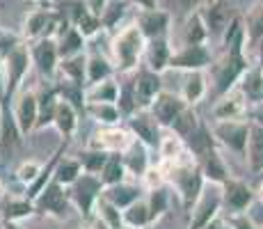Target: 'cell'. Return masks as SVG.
<instances>
[{
  "mask_svg": "<svg viewBox=\"0 0 263 229\" xmlns=\"http://www.w3.org/2000/svg\"><path fill=\"white\" fill-rule=\"evenodd\" d=\"M92 229H110V227L105 225V222H101V220H96V218H94V222H92ZM124 229H128V227H124Z\"/></svg>",
  "mask_w": 263,
  "mask_h": 229,
  "instance_id": "54",
  "label": "cell"
},
{
  "mask_svg": "<svg viewBox=\"0 0 263 229\" xmlns=\"http://www.w3.org/2000/svg\"><path fill=\"white\" fill-rule=\"evenodd\" d=\"M146 229H149V227H146Z\"/></svg>",
  "mask_w": 263,
  "mask_h": 229,
  "instance_id": "62",
  "label": "cell"
},
{
  "mask_svg": "<svg viewBox=\"0 0 263 229\" xmlns=\"http://www.w3.org/2000/svg\"><path fill=\"white\" fill-rule=\"evenodd\" d=\"M103 197L110 202V204H115L119 208V211H124V208H128L130 204H135L138 200H142L140 197V186L133 181H121L117 186H110L103 190Z\"/></svg>",
  "mask_w": 263,
  "mask_h": 229,
  "instance_id": "24",
  "label": "cell"
},
{
  "mask_svg": "<svg viewBox=\"0 0 263 229\" xmlns=\"http://www.w3.org/2000/svg\"><path fill=\"white\" fill-rule=\"evenodd\" d=\"M133 142H135V137L128 129H121V126H101L89 137L87 147L96 151H105V154H124Z\"/></svg>",
  "mask_w": 263,
  "mask_h": 229,
  "instance_id": "8",
  "label": "cell"
},
{
  "mask_svg": "<svg viewBox=\"0 0 263 229\" xmlns=\"http://www.w3.org/2000/svg\"><path fill=\"white\" fill-rule=\"evenodd\" d=\"M3 227L5 229H25V227L18 225V222H3Z\"/></svg>",
  "mask_w": 263,
  "mask_h": 229,
  "instance_id": "56",
  "label": "cell"
},
{
  "mask_svg": "<svg viewBox=\"0 0 263 229\" xmlns=\"http://www.w3.org/2000/svg\"><path fill=\"white\" fill-rule=\"evenodd\" d=\"M254 48H256V55H259V60H263V37L259 39V44H256Z\"/></svg>",
  "mask_w": 263,
  "mask_h": 229,
  "instance_id": "55",
  "label": "cell"
},
{
  "mask_svg": "<svg viewBox=\"0 0 263 229\" xmlns=\"http://www.w3.org/2000/svg\"><path fill=\"white\" fill-rule=\"evenodd\" d=\"M121 213H124V227H128V229H146L151 225L149 204H146V200H138L135 204L124 208Z\"/></svg>",
  "mask_w": 263,
  "mask_h": 229,
  "instance_id": "38",
  "label": "cell"
},
{
  "mask_svg": "<svg viewBox=\"0 0 263 229\" xmlns=\"http://www.w3.org/2000/svg\"><path fill=\"white\" fill-rule=\"evenodd\" d=\"M94 211H96V220L105 222L110 229H124V213H121L115 204H110L103 195H101V200L96 202Z\"/></svg>",
  "mask_w": 263,
  "mask_h": 229,
  "instance_id": "41",
  "label": "cell"
},
{
  "mask_svg": "<svg viewBox=\"0 0 263 229\" xmlns=\"http://www.w3.org/2000/svg\"><path fill=\"white\" fill-rule=\"evenodd\" d=\"M206 229H234V227H231L229 222L224 220V218H215L211 225H206Z\"/></svg>",
  "mask_w": 263,
  "mask_h": 229,
  "instance_id": "51",
  "label": "cell"
},
{
  "mask_svg": "<svg viewBox=\"0 0 263 229\" xmlns=\"http://www.w3.org/2000/svg\"><path fill=\"white\" fill-rule=\"evenodd\" d=\"M30 55H32V64L39 69V74L55 83V76L60 71V53H58V42L55 37H42L30 46Z\"/></svg>",
  "mask_w": 263,
  "mask_h": 229,
  "instance_id": "9",
  "label": "cell"
},
{
  "mask_svg": "<svg viewBox=\"0 0 263 229\" xmlns=\"http://www.w3.org/2000/svg\"><path fill=\"white\" fill-rule=\"evenodd\" d=\"M144 48L146 39L138 23H128L117 30V34L110 42V50H112V64L119 74H130L140 67L144 60Z\"/></svg>",
  "mask_w": 263,
  "mask_h": 229,
  "instance_id": "2",
  "label": "cell"
},
{
  "mask_svg": "<svg viewBox=\"0 0 263 229\" xmlns=\"http://www.w3.org/2000/svg\"><path fill=\"white\" fill-rule=\"evenodd\" d=\"M60 25H62V21H60V16L55 12H50V9H34V12H30L25 16L23 34L30 42H37L42 37H58Z\"/></svg>",
  "mask_w": 263,
  "mask_h": 229,
  "instance_id": "12",
  "label": "cell"
},
{
  "mask_svg": "<svg viewBox=\"0 0 263 229\" xmlns=\"http://www.w3.org/2000/svg\"><path fill=\"white\" fill-rule=\"evenodd\" d=\"M146 204H149L151 225H154V222H158L160 218L167 213V208H170V192H167V188H163V186L151 188L149 197H146Z\"/></svg>",
  "mask_w": 263,
  "mask_h": 229,
  "instance_id": "40",
  "label": "cell"
},
{
  "mask_svg": "<svg viewBox=\"0 0 263 229\" xmlns=\"http://www.w3.org/2000/svg\"><path fill=\"white\" fill-rule=\"evenodd\" d=\"M181 3H183L185 7H190V5H197V3H199V0H181ZM201 3H204V0H201Z\"/></svg>",
  "mask_w": 263,
  "mask_h": 229,
  "instance_id": "58",
  "label": "cell"
},
{
  "mask_svg": "<svg viewBox=\"0 0 263 229\" xmlns=\"http://www.w3.org/2000/svg\"><path fill=\"white\" fill-rule=\"evenodd\" d=\"M78 115H80L78 108H73L69 101L60 99L58 110H55V121H53V126L60 131V135H62L64 140H71L73 133L78 131Z\"/></svg>",
  "mask_w": 263,
  "mask_h": 229,
  "instance_id": "26",
  "label": "cell"
},
{
  "mask_svg": "<svg viewBox=\"0 0 263 229\" xmlns=\"http://www.w3.org/2000/svg\"><path fill=\"white\" fill-rule=\"evenodd\" d=\"M55 42H58L60 60H67V58H73V55L85 53V37L69 21H64V25L60 28Z\"/></svg>",
  "mask_w": 263,
  "mask_h": 229,
  "instance_id": "23",
  "label": "cell"
},
{
  "mask_svg": "<svg viewBox=\"0 0 263 229\" xmlns=\"http://www.w3.org/2000/svg\"><path fill=\"white\" fill-rule=\"evenodd\" d=\"M256 202L254 188L247 181L229 177L227 183L222 186V206L229 211V216H238V213H247V208Z\"/></svg>",
  "mask_w": 263,
  "mask_h": 229,
  "instance_id": "7",
  "label": "cell"
},
{
  "mask_svg": "<svg viewBox=\"0 0 263 229\" xmlns=\"http://www.w3.org/2000/svg\"><path fill=\"white\" fill-rule=\"evenodd\" d=\"M32 202H34V211H37L39 216H55V218H62L64 213H67L69 204H71V200H69V188H64L62 183H58L55 179L50 181Z\"/></svg>",
  "mask_w": 263,
  "mask_h": 229,
  "instance_id": "10",
  "label": "cell"
},
{
  "mask_svg": "<svg viewBox=\"0 0 263 229\" xmlns=\"http://www.w3.org/2000/svg\"><path fill=\"white\" fill-rule=\"evenodd\" d=\"M254 195H256V200H259V204H263V179L259 181V186L254 188Z\"/></svg>",
  "mask_w": 263,
  "mask_h": 229,
  "instance_id": "53",
  "label": "cell"
},
{
  "mask_svg": "<svg viewBox=\"0 0 263 229\" xmlns=\"http://www.w3.org/2000/svg\"><path fill=\"white\" fill-rule=\"evenodd\" d=\"M201 126V119H199V115H197V110L192 108V105H188V108L183 110V113H181L179 117H176L174 119V124L170 126L167 131H172V133H176L181 137V140H188V137L195 133L197 129H199Z\"/></svg>",
  "mask_w": 263,
  "mask_h": 229,
  "instance_id": "36",
  "label": "cell"
},
{
  "mask_svg": "<svg viewBox=\"0 0 263 229\" xmlns=\"http://www.w3.org/2000/svg\"><path fill=\"white\" fill-rule=\"evenodd\" d=\"M220 211H222V186L206 183L201 197L190 211L188 229H206V225H211L220 216Z\"/></svg>",
  "mask_w": 263,
  "mask_h": 229,
  "instance_id": "6",
  "label": "cell"
},
{
  "mask_svg": "<svg viewBox=\"0 0 263 229\" xmlns=\"http://www.w3.org/2000/svg\"><path fill=\"white\" fill-rule=\"evenodd\" d=\"M124 14H126L124 0H108L103 14H101V25H103L105 30H117V25H119L121 19H124Z\"/></svg>",
  "mask_w": 263,
  "mask_h": 229,
  "instance_id": "44",
  "label": "cell"
},
{
  "mask_svg": "<svg viewBox=\"0 0 263 229\" xmlns=\"http://www.w3.org/2000/svg\"><path fill=\"white\" fill-rule=\"evenodd\" d=\"M247 96L242 94L240 87H234L231 92H227L224 96L215 101L213 105V121H231V119H245L247 115Z\"/></svg>",
  "mask_w": 263,
  "mask_h": 229,
  "instance_id": "15",
  "label": "cell"
},
{
  "mask_svg": "<svg viewBox=\"0 0 263 229\" xmlns=\"http://www.w3.org/2000/svg\"><path fill=\"white\" fill-rule=\"evenodd\" d=\"M172 55H174V50H172L167 37L151 39V42H146V48H144V64L146 69L156 71V74H163L165 69H170Z\"/></svg>",
  "mask_w": 263,
  "mask_h": 229,
  "instance_id": "21",
  "label": "cell"
},
{
  "mask_svg": "<svg viewBox=\"0 0 263 229\" xmlns=\"http://www.w3.org/2000/svg\"><path fill=\"white\" fill-rule=\"evenodd\" d=\"M0 190H3V181H0Z\"/></svg>",
  "mask_w": 263,
  "mask_h": 229,
  "instance_id": "61",
  "label": "cell"
},
{
  "mask_svg": "<svg viewBox=\"0 0 263 229\" xmlns=\"http://www.w3.org/2000/svg\"><path fill=\"white\" fill-rule=\"evenodd\" d=\"M115 71L117 69H115L112 60H108L105 55H101V53L87 55V87L89 85L103 83V80L112 78Z\"/></svg>",
  "mask_w": 263,
  "mask_h": 229,
  "instance_id": "31",
  "label": "cell"
},
{
  "mask_svg": "<svg viewBox=\"0 0 263 229\" xmlns=\"http://www.w3.org/2000/svg\"><path fill=\"white\" fill-rule=\"evenodd\" d=\"M108 158H110V154L89 149V147L78 154V161H80V165H83V170L87 172V174H96V177L101 174V170H103V165L108 163Z\"/></svg>",
  "mask_w": 263,
  "mask_h": 229,
  "instance_id": "43",
  "label": "cell"
},
{
  "mask_svg": "<svg viewBox=\"0 0 263 229\" xmlns=\"http://www.w3.org/2000/svg\"><path fill=\"white\" fill-rule=\"evenodd\" d=\"M201 16H204L206 25H209V34L211 37H222L227 30V25L234 21V14L227 0H204L199 7Z\"/></svg>",
  "mask_w": 263,
  "mask_h": 229,
  "instance_id": "17",
  "label": "cell"
},
{
  "mask_svg": "<svg viewBox=\"0 0 263 229\" xmlns=\"http://www.w3.org/2000/svg\"><path fill=\"white\" fill-rule=\"evenodd\" d=\"M37 117H39V99L34 90H25L21 92L14 108V121L21 135H28L37 129Z\"/></svg>",
  "mask_w": 263,
  "mask_h": 229,
  "instance_id": "16",
  "label": "cell"
},
{
  "mask_svg": "<svg viewBox=\"0 0 263 229\" xmlns=\"http://www.w3.org/2000/svg\"><path fill=\"white\" fill-rule=\"evenodd\" d=\"M23 42L16 37V34L12 32H5V30H0V58H7L9 53H12L16 46H21Z\"/></svg>",
  "mask_w": 263,
  "mask_h": 229,
  "instance_id": "47",
  "label": "cell"
},
{
  "mask_svg": "<svg viewBox=\"0 0 263 229\" xmlns=\"http://www.w3.org/2000/svg\"><path fill=\"white\" fill-rule=\"evenodd\" d=\"M117 99H119V85L115 78L89 85L85 90V103H117Z\"/></svg>",
  "mask_w": 263,
  "mask_h": 229,
  "instance_id": "32",
  "label": "cell"
},
{
  "mask_svg": "<svg viewBox=\"0 0 263 229\" xmlns=\"http://www.w3.org/2000/svg\"><path fill=\"white\" fill-rule=\"evenodd\" d=\"M197 165L201 167V174H204L206 183H213V186H224L227 179H229V167H227L224 158L220 156L217 147L209 149L206 154H201L197 158Z\"/></svg>",
  "mask_w": 263,
  "mask_h": 229,
  "instance_id": "20",
  "label": "cell"
},
{
  "mask_svg": "<svg viewBox=\"0 0 263 229\" xmlns=\"http://www.w3.org/2000/svg\"><path fill=\"white\" fill-rule=\"evenodd\" d=\"M58 74L62 76V80H69V83L80 85V87H87V53L60 60Z\"/></svg>",
  "mask_w": 263,
  "mask_h": 229,
  "instance_id": "25",
  "label": "cell"
},
{
  "mask_svg": "<svg viewBox=\"0 0 263 229\" xmlns=\"http://www.w3.org/2000/svg\"><path fill=\"white\" fill-rule=\"evenodd\" d=\"M34 202L28 200V197H7L3 204V222H21L25 218L34 216Z\"/></svg>",
  "mask_w": 263,
  "mask_h": 229,
  "instance_id": "30",
  "label": "cell"
},
{
  "mask_svg": "<svg viewBox=\"0 0 263 229\" xmlns=\"http://www.w3.org/2000/svg\"><path fill=\"white\" fill-rule=\"evenodd\" d=\"M158 154H160L158 163H179V161H183L185 156H190V151H188V147H185V142L170 131V133H163V137H160Z\"/></svg>",
  "mask_w": 263,
  "mask_h": 229,
  "instance_id": "29",
  "label": "cell"
},
{
  "mask_svg": "<svg viewBox=\"0 0 263 229\" xmlns=\"http://www.w3.org/2000/svg\"><path fill=\"white\" fill-rule=\"evenodd\" d=\"M5 94V60L0 58V99Z\"/></svg>",
  "mask_w": 263,
  "mask_h": 229,
  "instance_id": "52",
  "label": "cell"
},
{
  "mask_svg": "<svg viewBox=\"0 0 263 229\" xmlns=\"http://www.w3.org/2000/svg\"><path fill=\"white\" fill-rule=\"evenodd\" d=\"M126 174H128V172H126V167H124L121 154H110L108 163H105L103 170H101L99 179L105 188H110V186H117V183L126 181Z\"/></svg>",
  "mask_w": 263,
  "mask_h": 229,
  "instance_id": "39",
  "label": "cell"
},
{
  "mask_svg": "<svg viewBox=\"0 0 263 229\" xmlns=\"http://www.w3.org/2000/svg\"><path fill=\"white\" fill-rule=\"evenodd\" d=\"M39 229H55V227H39Z\"/></svg>",
  "mask_w": 263,
  "mask_h": 229,
  "instance_id": "59",
  "label": "cell"
},
{
  "mask_svg": "<svg viewBox=\"0 0 263 229\" xmlns=\"http://www.w3.org/2000/svg\"><path fill=\"white\" fill-rule=\"evenodd\" d=\"M37 99H39V117H37V129L34 131H42L46 126H53L55 110H58V103H60V94L55 87H44L42 92H37Z\"/></svg>",
  "mask_w": 263,
  "mask_h": 229,
  "instance_id": "28",
  "label": "cell"
},
{
  "mask_svg": "<svg viewBox=\"0 0 263 229\" xmlns=\"http://www.w3.org/2000/svg\"><path fill=\"white\" fill-rule=\"evenodd\" d=\"M85 113L101 126H119V121L124 119L117 103H85Z\"/></svg>",
  "mask_w": 263,
  "mask_h": 229,
  "instance_id": "35",
  "label": "cell"
},
{
  "mask_svg": "<svg viewBox=\"0 0 263 229\" xmlns=\"http://www.w3.org/2000/svg\"><path fill=\"white\" fill-rule=\"evenodd\" d=\"M209 37H211L209 25H206L199 7H197L195 12L188 14V19H185V23H183V42L185 44H206Z\"/></svg>",
  "mask_w": 263,
  "mask_h": 229,
  "instance_id": "34",
  "label": "cell"
},
{
  "mask_svg": "<svg viewBox=\"0 0 263 229\" xmlns=\"http://www.w3.org/2000/svg\"><path fill=\"white\" fill-rule=\"evenodd\" d=\"M103 190H105V186L101 183L99 177L83 172L80 179L76 181L73 186H69V200H71V204L80 211L83 218H92L96 202L101 200Z\"/></svg>",
  "mask_w": 263,
  "mask_h": 229,
  "instance_id": "5",
  "label": "cell"
},
{
  "mask_svg": "<svg viewBox=\"0 0 263 229\" xmlns=\"http://www.w3.org/2000/svg\"><path fill=\"white\" fill-rule=\"evenodd\" d=\"M140 9H158V0H130Z\"/></svg>",
  "mask_w": 263,
  "mask_h": 229,
  "instance_id": "50",
  "label": "cell"
},
{
  "mask_svg": "<svg viewBox=\"0 0 263 229\" xmlns=\"http://www.w3.org/2000/svg\"><path fill=\"white\" fill-rule=\"evenodd\" d=\"M135 23L142 30L146 42L167 37V32H170V14L163 12V9H140Z\"/></svg>",
  "mask_w": 263,
  "mask_h": 229,
  "instance_id": "19",
  "label": "cell"
},
{
  "mask_svg": "<svg viewBox=\"0 0 263 229\" xmlns=\"http://www.w3.org/2000/svg\"><path fill=\"white\" fill-rule=\"evenodd\" d=\"M163 126L154 119L149 110H138L133 117H128V131L138 142H142L149 149H158L160 137H163Z\"/></svg>",
  "mask_w": 263,
  "mask_h": 229,
  "instance_id": "13",
  "label": "cell"
},
{
  "mask_svg": "<svg viewBox=\"0 0 263 229\" xmlns=\"http://www.w3.org/2000/svg\"><path fill=\"white\" fill-rule=\"evenodd\" d=\"M185 108H188V103L183 101V96H181V94L160 92V94L154 99V103H151L149 113L154 115V119L158 121L163 129H170V126L174 124V119L183 113Z\"/></svg>",
  "mask_w": 263,
  "mask_h": 229,
  "instance_id": "14",
  "label": "cell"
},
{
  "mask_svg": "<svg viewBox=\"0 0 263 229\" xmlns=\"http://www.w3.org/2000/svg\"><path fill=\"white\" fill-rule=\"evenodd\" d=\"M247 115H250V121L254 126H261L263 129V101L261 103H254L250 110H247Z\"/></svg>",
  "mask_w": 263,
  "mask_h": 229,
  "instance_id": "49",
  "label": "cell"
},
{
  "mask_svg": "<svg viewBox=\"0 0 263 229\" xmlns=\"http://www.w3.org/2000/svg\"><path fill=\"white\" fill-rule=\"evenodd\" d=\"M256 229H263V225H256Z\"/></svg>",
  "mask_w": 263,
  "mask_h": 229,
  "instance_id": "60",
  "label": "cell"
},
{
  "mask_svg": "<svg viewBox=\"0 0 263 229\" xmlns=\"http://www.w3.org/2000/svg\"><path fill=\"white\" fill-rule=\"evenodd\" d=\"M133 87H135V96H138L140 110H149L154 99L163 92V80H160V74L151 69H140L133 78Z\"/></svg>",
  "mask_w": 263,
  "mask_h": 229,
  "instance_id": "18",
  "label": "cell"
},
{
  "mask_svg": "<svg viewBox=\"0 0 263 229\" xmlns=\"http://www.w3.org/2000/svg\"><path fill=\"white\" fill-rule=\"evenodd\" d=\"M213 64V55H211L206 44H183L179 50L172 55L170 69L179 71H206Z\"/></svg>",
  "mask_w": 263,
  "mask_h": 229,
  "instance_id": "11",
  "label": "cell"
},
{
  "mask_svg": "<svg viewBox=\"0 0 263 229\" xmlns=\"http://www.w3.org/2000/svg\"><path fill=\"white\" fill-rule=\"evenodd\" d=\"M263 37V7L254 9V12L247 16V25H245V44L256 46L259 39Z\"/></svg>",
  "mask_w": 263,
  "mask_h": 229,
  "instance_id": "45",
  "label": "cell"
},
{
  "mask_svg": "<svg viewBox=\"0 0 263 229\" xmlns=\"http://www.w3.org/2000/svg\"><path fill=\"white\" fill-rule=\"evenodd\" d=\"M211 67H213V83L217 96H224L227 92L238 87L242 76L250 71V62L245 58V30L224 48V58Z\"/></svg>",
  "mask_w": 263,
  "mask_h": 229,
  "instance_id": "1",
  "label": "cell"
},
{
  "mask_svg": "<svg viewBox=\"0 0 263 229\" xmlns=\"http://www.w3.org/2000/svg\"><path fill=\"white\" fill-rule=\"evenodd\" d=\"M227 222H229L234 229H256V222L252 220L247 213H238V216H229L227 218Z\"/></svg>",
  "mask_w": 263,
  "mask_h": 229,
  "instance_id": "48",
  "label": "cell"
},
{
  "mask_svg": "<svg viewBox=\"0 0 263 229\" xmlns=\"http://www.w3.org/2000/svg\"><path fill=\"white\" fill-rule=\"evenodd\" d=\"M83 172L85 170H83V165H80L78 156H67V158L62 156V161L58 163V170H55V181L62 183L64 188H69L80 179Z\"/></svg>",
  "mask_w": 263,
  "mask_h": 229,
  "instance_id": "37",
  "label": "cell"
},
{
  "mask_svg": "<svg viewBox=\"0 0 263 229\" xmlns=\"http://www.w3.org/2000/svg\"><path fill=\"white\" fill-rule=\"evenodd\" d=\"M5 60V101H12V96L18 92V87L25 83L30 74V67H32V55H30V48L25 44L16 46L12 53Z\"/></svg>",
  "mask_w": 263,
  "mask_h": 229,
  "instance_id": "4",
  "label": "cell"
},
{
  "mask_svg": "<svg viewBox=\"0 0 263 229\" xmlns=\"http://www.w3.org/2000/svg\"><path fill=\"white\" fill-rule=\"evenodd\" d=\"M71 25H73L76 30H78L80 34H83L85 39L94 37V34L99 32L101 28H103V25H101V19L96 16V14H92V12H89V9L85 7V5H83V7L78 9V14H76V16H73Z\"/></svg>",
  "mask_w": 263,
  "mask_h": 229,
  "instance_id": "42",
  "label": "cell"
},
{
  "mask_svg": "<svg viewBox=\"0 0 263 229\" xmlns=\"http://www.w3.org/2000/svg\"><path fill=\"white\" fill-rule=\"evenodd\" d=\"M250 131L252 124L250 119H231V121H213L211 124V133L215 142L231 154L245 158L247 156V142H250Z\"/></svg>",
  "mask_w": 263,
  "mask_h": 229,
  "instance_id": "3",
  "label": "cell"
},
{
  "mask_svg": "<svg viewBox=\"0 0 263 229\" xmlns=\"http://www.w3.org/2000/svg\"><path fill=\"white\" fill-rule=\"evenodd\" d=\"M0 137H3V101H0Z\"/></svg>",
  "mask_w": 263,
  "mask_h": 229,
  "instance_id": "57",
  "label": "cell"
},
{
  "mask_svg": "<svg viewBox=\"0 0 263 229\" xmlns=\"http://www.w3.org/2000/svg\"><path fill=\"white\" fill-rule=\"evenodd\" d=\"M121 161H124V167L130 177L135 179H142V177L149 172L151 163H149V147H144L142 142L135 140L128 149L121 154Z\"/></svg>",
  "mask_w": 263,
  "mask_h": 229,
  "instance_id": "22",
  "label": "cell"
},
{
  "mask_svg": "<svg viewBox=\"0 0 263 229\" xmlns=\"http://www.w3.org/2000/svg\"><path fill=\"white\" fill-rule=\"evenodd\" d=\"M209 92V83H206V74L204 71H188L183 80V87H181V96L188 105L195 108L197 103H201Z\"/></svg>",
  "mask_w": 263,
  "mask_h": 229,
  "instance_id": "27",
  "label": "cell"
},
{
  "mask_svg": "<svg viewBox=\"0 0 263 229\" xmlns=\"http://www.w3.org/2000/svg\"><path fill=\"white\" fill-rule=\"evenodd\" d=\"M252 124V121H250ZM247 165H250L252 174H261L263 172V129L252 124L250 131V142H247Z\"/></svg>",
  "mask_w": 263,
  "mask_h": 229,
  "instance_id": "33",
  "label": "cell"
},
{
  "mask_svg": "<svg viewBox=\"0 0 263 229\" xmlns=\"http://www.w3.org/2000/svg\"><path fill=\"white\" fill-rule=\"evenodd\" d=\"M42 170H44V163H39V161H23L21 165H18V170H16V179L23 183L25 188L28 186H32L34 181H37V177L42 174Z\"/></svg>",
  "mask_w": 263,
  "mask_h": 229,
  "instance_id": "46",
  "label": "cell"
}]
</instances>
